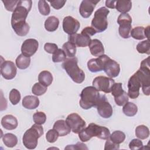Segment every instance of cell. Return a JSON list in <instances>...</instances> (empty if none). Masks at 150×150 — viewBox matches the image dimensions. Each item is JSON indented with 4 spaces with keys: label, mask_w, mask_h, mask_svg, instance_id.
I'll return each mask as SVG.
<instances>
[{
    "label": "cell",
    "mask_w": 150,
    "mask_h": 150,
    "mask_svg": "<svg viewBox=\"0 0 150 150\" xmlns=\"http://www.w3.org/2000/svg\"><path fill=\"white\" fill-rule=\"evenodd\" d=\"M50 2L51 6L56 10L60 9L63 7L66 1H62V0H56V1H48Z\"/></svg>",
    "instance_id": "c3c4849f"
},
{
    "label": "cell",
    "mask_w": 150,
    "mask_h": 150,
    "mask_svg": "<svg viewBox=\"0 0 150 150\" xmlns=\"http://www.w3.org/2000/svg\"><path fill=\"white\" fill-rule=\"evenodd\" d=\"M100 1L94 0H83L81 1L80 8L79 12L81 16L84 18H89L92 14L96 5Z\"/></svg>",
    "instance_id": "2e32d148"
},
{
    "label": "cell",
    "mask_w": 150,
    "mask_h": 150,
    "mask_svg": "<svg viewBox=\"0 0 150 150\" xmlns=\"http://www.w3.org/2000/svg\"><path fill=\"white\" fill-rule=\"evenodd\" d=\"M45 50L50 54H53L58 49V46L55 43H46L44 46Z\"/></svg>",
    "instance_id": "bcb514c9"
},
{
    "label": "cell",
    "mask_w": 150,
    "mask_h": 150,
    "mask_svg": "<svg viewBox=\"0 0 150 150\" xmlns=\"http://www.w3.org/2000/svg\"><path fill=\"white\" fill-rule=\"evenodd\" d=\"M22 105L24 108L33 110L37 108L39 105V98L34 96H26L22 100Z\"/></svg>",
    "instance_id": "7402d4cb"
},
{
    "label": "cell",
    "mask_w": 150,
    "mask_h": 150,
    "mask_svg": "<svg viewBox=\"0 0 150 150\" xmlns=\"http://www.w3.org/2000/svg\"><path fill=\"white\" fill-rule=\"evenodd\" d=\"M120 148L119 144H115L114 142H112L110 138L107 139L105 143V146H104V149L105 150H113V149H118Z\"/></svg>",
    "instance_id": "7dc6e473"
},
{
    "label": "cell",
    "mask_w": 150,
    "mask_h": 150,
    "mask_svg": "<svg viewBox=\"0 0 150 150\" xmlns=\"http://www.w3.org/2000/svg\"><path fill=\"white\" fill-rule=\"evenodd\" d=\"M122 111L125 115L128 117H133L137 113L138 107L134 103L128 101L124 105Z\"/></svg>",
    "instance_id": "83f0119b"
},
{
    "label": "cell",
    "mask_w": 150,
    "mask_h": 150,
    "mask_svg": "<svg viewBox=\"0 0 150 150\" xmlns=\"http://www.w3.org/2000/svg\"><path fill=\"white\" fill-rule=\"evenodd\" d=\"M106 54H103L97 58L91 59L87 62V67L91 72L96 73L103 70V65Z\"/></svg>",
    "instance_id": "ac0fdd59"
},
{
    "label": "cell",
    "mask_w": 150,
    "mask_h": 150,
    "mask_svg": "<svg viewBox=\"0 0 150 150\" xmlns=\"http://www.w3.org/2000/svg\"><path fill=\"white\" fill-rule=\"evenodd\" d=\"M137 50L139 53H145L147 54H150V45L149 39L145 40L138 43L136 47Z\"/></svg>",
    "instance_id": "d6a6232c"
},
{
    "label": "cell",
    "mask_w": 150,
    "mask_h": 150,
    "mask_svg": "<svg viewBox=\"0 0 150 150\" xmlns=\"http://www.w3.org/2000/svg\"><path fill=\"white\" fill-rule=\"evenodd\" d=\"M9 98L12 105H16L21 100V96L20 92L15 88L12 89L9 93Z\"/></svg>",
    "instance_id": "74e56055"
},
{
    "label": "cell",
    "mask_w": 150,
    "mask_h": 150,
    "mask_svg": "<svg viewBox=\"0 0 150 150\" xmlns=\"http://www.w3.org/2000/svg\"><path fill=\"white\" fill-rule=\"evenodd\" d=\"M2 141L5 145L9 148H12L16 145L18 138L16 136L12 133H6L2 137Z\"/></svg>",
    "instance_id": "4316f807"
},
{
    "label": "cell",
    "mask_w": 150,
    "mask_h": 150,
    "mask_svg": "<svg viewBox=\"0 0 150 150\" xmlns=\"http://www.w3.org/2000/svg\"><path fill=\"white\" fill-rule=\"evenodd\" d=\"M88 47L91 54L94 56L99 57L104 53L103 45L98 39H94L91 40L88 45Z\"/></svg>",
    "instance_id": "d6986e66"
},
{
    "label": "cell",
    "mask_w": 150,
    "mask_h": 150,
    "mask_svg": "<svg viewBox=\"0 0 150 150\" xmlns=\"http://www.w3.org/2000/svg\"><path fill=\"white\" fill-rule=\"evenodd\" d=\"M115 81L112 78L105 76H97L93 81V86L98 91H103L105 93H111V90Z\"/></svg>",
    "instance_id": "ba28073f"
},
{
    "label": "cell",
    "mask_w": 150,
    "mask_h": 150,
    "mask_svg": "<svg viewBox=\"0 0 150 150\" xmlns=\"http://www.w3.org/2000/svg\"><path fill=\"white\" fill-rule=\"evenodd\" d=\"M116 1H109L107 0L105 1V6L109 8L114 9L115 8Z\"/></svg>",
    "instance_id": "816d5d0a"
},
{
    "label": "cell",
    "mask_w": 150,
    "mask_h": 150,
    "mask_svg": "<svg viewBox=\"0 0 150 150\" xmlns=\"http://www.w3.org/2000/svg\"><path fill=\"white\" fill-rule=\"evenodd\" d=\"M103 70L109 77L114 78L119 75L120 66L117 62L111 59L107 55L104 62Z\"/></svg>",
    "instance_id": "8fae6325"
},
{
    "label": "cell",
    "mask_w": 150,
    "mask_h": 150,
    "mask_svg": "<svg viewBox=\"0 0 150 150\" xmlns=\"http://www.w3.org/2000/svg\"><path fill=\"white\" fill-rule=\"evenodd\" d=\"M145 28L143 26H137L131 29L130 36L137 40H142L145 39V35L144 33Z\"/></svg>",
    "instance_id": "1f68e13d"
},
{
    "label": "cell",
    "mask_w": 150,
    "mask_h": 150,
    "mask_svg": "<svg viewBox=\"0 0 150 150\" xmlns=\"http://www.w3.org/2000/svg\"><path fill=\"white\" fill-rule=\"evenodd\" d=\"M135 135L141 139L147 138L149 135V128L144 125H138L135 128Z\"/></svg>",
    "instance_id": "f546056e"
},
{
    "label": "cell",
    "mask_w": 150,
    "mask_h": 150,
    "mask_svg": "<svg viewBox=\"0 0 150 150\" xmlns=\"http://www.w3.org/2000/svg\"><path fill=\"white\" fill-rule=\"evenodd\" d=\"M33 120L35 124L42 125L46 122V115L43 112L38 111L33 114Z\"/></svg>",
    "instance_id": "ab89813d"
},
{
    "label": "cell",
    "mask_w": 150,
    "mask_h": 150,
    "mask_svg": "<svg viewBox=\"0 0 150 150\" xmlns=\"http://www.w3.org/2000/svg\"><path fill=\"white\" fill-rule=\"evenodd\" d=\"M1 125L6 129L13 130L16 128L18 125V120L12 115H6L1 119Z\"/></svg>",
    "instance_id": "44dd1931"
},
{
    "label": "cell",
    "mask_w": 150,
    "mask_h": 150,
    "mask_svg": "<svg viewBox=\"0 0 150 150\" xmlns=\"http://www.w3.org/2000/svg\"><path fill=\"white\" fill-rule=\"evenodd\" d=\"M19 1L18 0H5L2 1L5 9L10 12H13L16 8Z\"/></svg>",
    "instance_id": "60d3db41"
},
{
    "label": "cell",
    "mask_w": 150,
    "mask_h": 150,
    "mask_svg": "<svg viewBox=\"0 0 150 150\" xmlns=\"http://www.w3.org/2000/svg\"><path fill=\"white\" fill-rule=\"evenodd\" d=\"M47 87L42 84L41 83H36L32 87V92L35 96H40L44 94L47 91Z\"/></svg>",
    "instance_id": "e575fe53"
},
{
    "label": "cell",
    "mask_w": 150,
    "mask_h": 150,
    "mask_svg": "<svg viewBox=\"0 0 150 150\" xmlns=\"http://www.w3.org/2000/svg\"><path fill=\"white\" fill-rule=\"evenodd\" d=\"M17 73V69L14 63L10 60H5L1 64V74L6 80H12Z\"/></svg>",
    "instance_id": "4fadbf2b"
},
{
    "label": "cell",
    "mask_w": 150,
    "mask_h": 150,
    "mask_svg": "<svg viewBox=\"0 0 150 150\" xmlns=\"http://www.w3.org/2000/svg\"><path fill=\"white\" fill-rule=\"evenodd\" d=\"M132 8V2L131 1L118 0L116 1L115 8L121 13H125L129 12Z\"/></svg>",
    "instance_id": "d4e9b609"
},
{
    "label": "cell",
    "mask_w": 150,
    "mask_h": 150,
    "mask_svg": "<svg viewBox=\"0 0 150 150\" xmlns=\"http://www.w3.org/2000/svg\"><path fill=\"white\" fill-rule=\"evenodd\" d=\"M124 91H125L122 89V83H114L111 90V94L114 98L120 97L124 93Z\"/></svg>",
    "instance_id": "f35d334b"
},
{
    "label": "cell",
    "mask_w": 150,
    "mask_h": 150,
    "mask_svg": "<svg viewBox=\"0 0 150 150\" xmlns=\"http://www.w3.org/2000/svg\"><path fill=\"white\" fill-rule=\"evenodd\" d=\"M78 59L76 57L66 59L62 63V67L69 76L76 83H81L85 79V73L79 68Z\"/></svg>",
    "instance_id": "277c9868"
},
{
    "label": "cell",
    "mask_w": 150,
    "mask_h": 150,
    "mask_svg": "<svg viewBox=\"0 0 150 150\" xmlns=\"http://www.w3.org/2000/svg\"><path fill=\"white\" fill-rule=\"evenodd\" d=\"M110 11L105 7H101L95 12L94 18L91 21V27H93L97 32H102L106 30L108 26L107 16Z\"/></svg>",
    "instance_id": "52a82bcc"
},
{
    "label": "cell",
    "mask_w": 150,
    "mask_h": 150,
    "mask_svg": "<svg viewBox=\"0 0 150 150\" xmlns=\"http://www.w3.org/2000/svg\"><path fill=\"white\" fill-rule=\"evenodd\" d=\"M131 23H122L120 25L118 28V32L121 37L124 39L129 38L131 31Z\"/></svg>",
    "instance_id": "4dcf8cb0"
},
{
    "label": "cell",
    "mask_w": 150,
    "mask_h": 150,
    "mask_svg": "<svg viewBox=\"0 0 150 150\" xmlns=\"http://www.w3.org/2000/svg\"><path fill=\"white\" fill-rule=\"evenodd\" d=\"M128 97H129L128 96V94L125 91H124V93L120 97L114 98V101L117 105L122 106L128 101Z\"/></svg>",
    "instance_id": "ee69618b"
},
{
    "label": "cell",
    "mask_w": 150,
    "mask_h": 150,
    "mask_svg": "<svg viewBox=\"0 0 150 150\" xmlns=\"http://www.w3.org/2000/svg\"><path fill=\"white\" fill-rule=\"evenodd\" d=\"M38 9L39 12L44 16L48 15L50 12V8L47 2L44 0H40L38 2Z\"/></svg>",
    "instance_id": "8d00e7d4"
},
{
    "label": "cell",
    "mask_w": 150,
    "mask_h": 150,
    "mask_svg": "<svg viewBox=\"0 0 150 150\" xmlns=\"http://www.w3.org/2000/svg\"><path fill=\"white\" fill-rule=\"evenodd\" d=\"M66 121L73 132L75 134H79L86 125L85 121L77 113L69 114L67 117Z\"/></svg>",
    "instance_id": "9c48e42d"
},
{
    "label": "cell",
    "mask_w": 150,
    "mask_h": 150,
    "mask_svg": "<svg viewBox=\"0 0 150 150\" xmlns=\"http://www.w3.org/2000/svg\"><path fill=\"white\" fill-rule=\"evenodd\" d=\"M43 134V128L39 124H35L25 131L22 138L23 145L29 149L36 148L38 139Z\"/></svg>",
    "instance_id": "5b68a950"
},
{
    "label": "cell",
    "mask_w": 150,
    "mask_h": 150,
    "mask_svg": "<svg viewBox=\"0 0 150 150\" xmlns=\"http://www.w3.org/2000/svg\"><path fill=\"white\" fill-rule=\"evenodd\" d=\"M91 40L90 37L81 33H74L69 36V42L77 47H86L88 46Z\"/></svg>",
    "instance_id": "e0dca14e"
},
{
    "label": "cell",
    "mask_w": 150,
    "mask_h": 150,
    "mask_svg": "<svg viewBox=\"0 0 150 150\" xmlns=\"http://www.w3.org/2000/svg\"><path fill=\"white\" fill-rule=\"evenodd\" d=\"M96 108L98 114L104 118H108L112 115V107L107 101V97L104 94L101 95V99Z\"/></svg>",
    "instance_id": "7c38bea8"
},
{
    "label": "cell",
    "mask_w": 150,
    "mask_h": 150,
    "mask_svg": "<svg viewBox=\"0 0 150 150\" xmlns=\"http://www.w3.org/2000/svg\"><path fill=\"white\" fill-rule=\"evenodd\" d=\"M59 137V135L58 132L53 128L49 129L46 134V139L50 143H53L56 142Z\"/></svg>",
    "instance_id": "b9f144b4"
},
{
    "label": "cell",
    "mask_w": 150,
    "mask_h": 150,
    "mask_svg": "<svg viewBox=\"0 0 150 150\" xmlns=\"http://www.w3.org/2000/svg\"><path fill=\"white\" fill-rule=\"evenodd\" d=\"M59 20L57 18L51 16L47 18L45 22V28L48 32L55 31L59 26Z\"/></svg>",
    "instance_id": "603a6c76"
},
{
    "label": "cell",
    "mask_w": 150,
    "mask_h": 150,
    "mask_svg": "<svg viewBox=\"0 0 150 150\" xmlns=\"http://www.w3.org/2000/svg\"><path fill=\"white\" fill-rule=\"evenodd\" d=\"M110 132L107 127L94 123H90L88 127H85L79 133V137L82 142H87L94 137L107 140L110 138Z\"/></svg>",
    "instance_id": "7a4b0ae2"
},
{
    "label": "cell",
    "mask_w": 150,
    "mask_h": 150,
    "mask_svg": "<svg viewBox=\"0 0 150 150\" xmlns=\"http://www.w3.org/2000/svg\"><path fill=\"white\" fill-rule=\"evenodd\" d=\"M80 26V22L71 16H66L63 20V30L69 35L76 33L79 30Z\"/></svg>",
    "instance_id": "5bb4252c"
},
{
    "label": "cell",
    "mask_w": 150,
    "mask_h": 150,
    "mask_svg": "<svg viewBox=\"0 0 150 150\" xmlns=\"http://www.w3.org/2000/svg\"><path fill=\"white\" fill-rule=\"evenodd\" d=\"M66 149H87L88 148L86 146V145L81 143V142H77L76 145H69L65 148Z\"/></svg>",
    "instance_id": "f907efd6"
},
{
    "label": "cell",
    "mask_w": 150,
    "mask_h": 150,
    "mask_svg": "<svg viewBox=\"0 0 150 150\" xmlns=\"http://www.w3.org/2000/svg\"><path fill=\"white\" fill-rule=\"evenodd\" d=\"M149 28L150 26H148L147 27H146L144 29V33H145V37L148 38H149Z\"/></svg>",
    "instance_id": "f5cc1de1"
},
{
    "label": "cell",
    "mask_w": 150,
    "mask_h": 150,
    "mask_svg": "<svg viewBox=\"0 0 150 150\" xmlns=\"http://www.w3.org/2000/svg\"><path fill=\"white\" fill-rule=\"evenodd\" d=\"M97 33L96 30L91 26H87L84 28L81 32V33L87 36L91 37Z\"/></svg>",
    "instance_id": "681fc988"
},
{
    "label": "cell",
    "mask_w": 150,
    "mask_h": 150,
    "mask_svg": "<svg viewBox=\"0 0 150 150\" xmlns=\"http://www.w3.org/2000/svg\"><path fill=\"white\" fill-rule=\"evenodd\" d=\"M66 54L63 49H58L52 56V61L54 63H59L63 62L66 59Z\"/></svg>",
    "instance_id": "d590c367"
},
{
    "label": "cell",
    "mask_w": 150,
    "mask_h": 150,
    "mask_svg": "<svg viewBox=\"0 0 150 150\" xmlns=\"http://www.w3.org/2000/svg\"><path fill=\"white\" fill-rule=\"evenodd\" d=\"M32 5V2L30 0L19 1L12 13L11 26L18 36H26L29 31L30 27L26 22V19L31 9Z\"/></svg>",
    "instance_id": "6da1fadb"
},
{
    "label": "cell",
    "mask_w": 150,
    "mask_h": 150,
    "mask_svg": "<svg viewBox=\"0 0 150 150\" xmlns=\"http://www.w3.org/2000/svg\"><path fill=\"white\" fill-rule=\"evenodd\" d=\"M101 95L94 87L88 86L83 88L80 94L79 104L84 110L96 107L100 101Z\"/></svg>",
    "instance_id": "3957f363"
},
{
    "label": "cell",
    "mask_w": 150,
    "mask_h": 150,
    "mask_svg": "<svg viewBox=\"0 0 150 150\" xmlns=\"http://www.w3.org/2000/svg\"><path fill=\"white\" fill-rule=\"evenodd\" d=\"M16 65L19 69H27L30 63V58L29 57L25 56L23 54H19L15 60Z\"/></svg>",
    "instance_id": "484cf974"
},
{
    "label": "cell",
    "mask_w": 150,
    "mask_h": 150,
    "mask_svg": "<svg viewBox=\"0 0 150 150\" xmlns=\"http://www.w3.org/2000/svg\"><path fill=\"white\" fill-rule=\"evenodd\" d=\"M110 139L115 144H120L125 139V134L121 131H115L110 136Z\"/></svg>",
    "instance_id": "836d02e7"
},
{
    "label": "cell",
    "mask_w": 150,
    "mask_h": 150,
    "mask_svg": "<svg viewBox=\"0 0 150 150\" xmlns=\"http://www.w3.org/2000/svg\"><path fill=\"white\" fill-rule=\"evenodd\" d=\"M141 87V81L137 72H135L129 79L128 82V96L131 99L137 98L139 95Z\"/></svg>",
    "instance_id": "30bf717a"
},
{
    "label": "cell",
    "mask_w": 150,
    "mask_h": 150,
    "mask_svg": "<svg viewBox=\"0 0 150 150\" xmlns=\"http://www.w3.org/2000/svg\"><path fill=\"white\" fill-rule=\"evenodd\" d=\"M117 23L119 25L122 23H131L132 18L131 16L127 13H121L118 17Z\"/></svg>",
    "instance_id": "7bdbcfd3"
},
{
    "label": "cell",
    "mask_w": 150,
    "mask_h": 150,
    "mask_svg": "<svg viewBox=\"0 0 150 150\" xmlns=\"http://www.w3.org/2000/svg\"><path fill=\"white\" fill-rule=\"evenodd\" d=\"M53 128L58 132L59 137H64L69 134L71 131L66 121L63 120L56 121L53 125Z\"/></svg>",
    "instance_id": "ffe728a7"
},
{
    "label": "cell",
    "mask_w": 150,
    "mask_h": 150,
    "mask_svg": "<svg viewBox=\"0 0 150 150\" xmlns=\"http://www.w3.org/2000/svg\"><path fill=\"white\" fill-rule=\"evenodd\" d=\"M38 80L42 84L48 87L53 81V76L49 71L43 70L39 73L38 76Z\"/></svg>",
    "instance_id": "cb8c5ba5"
},
{
    "label": "cell",
    "mask_w": 150,
    "mask_h": 150,
    "mask_svg": "<svg viewBox=\"0 0 150 150\" xmlns=\"http://www.w3.org/2000/svg\"><path fill=\"white\" fill-rule=\"evenodd\" d=\"M149 57L143 60L140 65L139 69L137 70V73L141 81V88L143 93L146 96L150 94V65Z\"/></svg>",
    "instance_id": "8992f818"
},
{
    "label": "cell",
    "mask_w": 150,
    "mask_h": 150,
    "mask_svg": "<svg viewBox=\"0 0 150 150\" xmlns=\"http://www.w3.org/2000/svg\"><path fill=\"white\" fill-rule=\"evenodd\" d=\"M62 49L69 58L74 57L76 54V46L70 42L64 43L62 46Z\"/></svg>",
    "instance_id": "f1b7e54d"
},
{
    "label": "cell",
    "mask_w": 150,
    "mask_h": 150,
    "mask_svg": "<svg viewBox=\"0 0 150 150\" xmlns=\"http://www.w3.org/2000/svg\"><path fill=\"white\" fill-rule=\"evenodd\" d=\"M142 147L143 143L140 139H133L129 144V148L132 150L142 149Z\"/></svg>",
    "instance_id": "f6af8a7d"
},
{
    "label": "cell",
    "mask_w": 150,
    "mask_h": 150,
    "mask_svg": "<svg viewBox=\"0 0 150 150\" xmlns=\"http://www.w3.org/2000/svg\"><path fill=\"white\" fill-rule=\"evenodd\" d=\"M39 43L35 39H28L25 40L21 46L22 54L27 57L32 56L38 50Z\"/></svg>",
    "instance_id": "9a60e30c"
}]
</instances>
